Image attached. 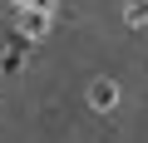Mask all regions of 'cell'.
Returning a JSON list of instances; mask_svg holds the SVG:
<instances>
[{
	"label": "cell",
	"mask_w": 148,
	"mask_h": 143,
	"mask_svg": "<svg viewBox=\"0 0 148 143\" xmlns=\"http://www.w3.org/2000/svg\"><path fill=\"white\" fill-rule=\"evenodd\" d=\"M89 104H94L99 114H109V109L119 104V84H114V79H94V84H89Z\"/></svg>",
	"instance_id": "2"
},
{
	"label": "cell",
	"mask_w": 148,
	"mask_h": 143,
	"mask_svg": "<svg viewBox=\"0 0 148 143\" xmlns=\"http://www.w3.org/2000/svg\"><path fill=\"white\" fill-rule=\"evenodd\" d=\"M20 30H25V40H40V35H49V5H30V10L20 15Z\"/></svg>",
	"instance_id": "1"
},
{
	"label": "cell",
	"mask_w": 148,
	"mask_h": 143,
	"mask_svg": "<svg viewBox=\"0 0 148 143\" xmlns=\"http://www.w3.org/2000/svg\"><path fill=\"white\" fill-rule=\"evenodd\" d=\"M15 5H20V10H30V5H49V0H15Z\"/></svg>",
	"instance_id": "5"
},
{
	"label": "cell",
	"mask_w": 148,
	"mask_h": 143,
	"mask_svg": "<svg viewBox=\"0 0 148 143\" xmlns=\"http://www.w3.org/2000/svg\"><path fill=\"white\" fill-rule=\"evenodd\" d=\"M0 69H5V74H15V69H20V49H10V54H0Z\"/></svg>",
	"instance_id": "4"
},
{
	"label": "cell",
	"mask_w": 148,
	"mask_h": 143,
	"mask_svg": "<svg viewBox=\"0 0 148 143\" xmlns=\"http://www.w3.org/2000/svg\"><path fill=\"white\" fill-rule=\"evenodd\" d=\"M123 20H128V25H148V0H128Z\"/></svg>",
	"instance_id": "3"
}]
</instances>
